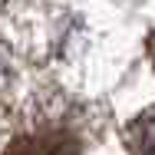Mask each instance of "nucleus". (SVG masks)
<instances>
[{
	"label": "nucleus",
	"mask_w": 155,
	"mask_h": 155,
	"mask_svg": "<svg viewBox=\"0 0 155 155\" xmlns=\"http://www.w3.org/2000/svg\"><path fill=\"white\" fill-rule=\"evenodd\" d=\"M7 155H79V139L63 129H43L13 139Z\"/></svg>",
	"instance_id": "nucleus-1"
},
{
	"label": "nucleus",
	"mask_w": 155,
	"mask_h": 155,
	"mask_svg": "<svg viewBox=\"0 0 155 155\" xmlns=\"http://www.w3.org/2000/svg\"><path fill=\"white\" fill-rule=\"evenodd\" d=\"M129 145L135 155H155V106L129 125Z\"/></svg>",
	"instance_id": "nucleus-2"
}]
</instances>
